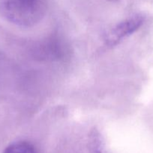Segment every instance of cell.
<instances>
[{
    "mask_svg": "<svg viewBox=\"0 0 153 153\" xmlns=\"http://www.w3.org/2000/svg\"><path fill=\"white\" fill-rule=\"evenodd\" d=\"M0 8L12 22L31 26L38 22L46 9L45 0H1Z\"/></svg>",
    "mask_w": 153,
    "mask_h": 153,
    "instance_id": "cell-1",
    "label": "cell"
},
{
    "mask_svg": "<svg viewBox=\"0 0 153 153\" xmlns=\"http://www.w3.org/2000/svg\"><path fill=\"white\" fill-rule=\"evenodd\" d=\"M88 149L91 153H106L103 140L98 131H93L90 134Z\"/></svg>",
    "mask_w": 153,
    "mask_h": 153,
    "instance_id": "cell-4",
    "label": "cell"
},
{
    "mask_svg": "<svg viewBox=\"0 0 153 153\" xmlns=\"http://www.w3.org/2000/svg\"><path fill=\"white\" fill-rule=\"evenodd\" d=\"M4 153H37V151L28 142L18 141L8 146Z\"/></svg>",
    "mask_w": 153,
    "mask_h": 153,
    "instance_id": "cell-3",
    "label": "cell"
},
{
    "mask_svg": "<svg viewBox=\"0 0 153 153\" xmlns=\"http://www.w3.org/2000/svg\"><path fill=\"white\" fill-rule=\"evenodd\" d=\"M142 15H135L123 20L111 28L106 34L105 41L108 46H115L122 40L134 32L143 23Z\"/></svg>",
    "mask_w": 153,
    "mask_h": 153,
    "instance_id": "cell-2",
    "label": "cell"
}]
</instances>
